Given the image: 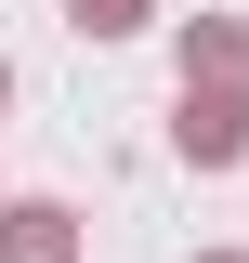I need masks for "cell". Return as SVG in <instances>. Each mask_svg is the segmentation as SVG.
I'll use <instances>...</instances> for the list:
<instances>
[{
	"mask_svg": "<svg viewBox=\"0 0 249 263\" xmlns=\"http://www.w3.org/2000/svg\"><path fill=\"white\" fill-rule=\"evenodd\" d=\"M171 66H184V92H223V105H249V27H236V13H184Z\"/></svg>",
	"mask_w": 249,
	"mask_h": 263,
	"instance_id": "obj_1",
	"label": "cell"
},
{
	"mask_svg": "<svg viewBox=\"0 0 249 263\" xmlns=\"http://www.w3.org/2000/svg\"><path fill=\"white\" fill-rule=\"evenodd\" d=\"M171 145H184V171H236V158H249V105L184 92V105H171Z\"/></svg>",
	"mask_w": 249,
	"mask_h": 263,
	"instance_id": "obj_2",
	"label": "cell"
},
{
	"mask_svg": "<svg viewBox=\"0 0 249 263\" xmlns=\"http://www.w3.org/2000/svg\"><path fill=\"white\" fill-rule=\"evenodd\" d=\"M0 263H79V211L66 197H0Z\"/></svg>",
	"mask_w": 249,
	"mask_h": 263,
	"instance_id": "obj_3",
	"label": "cell"
},
{
	"mask_svg": "<svg viewBox=\"0 0 249 263\" xmlns=\"http://www.w3.org/2000/svg\"><path fill=\"white\" fill-rule=\"evenodd\" d=\"M66 27H79V40H144L157 0H66Z\"/></svg>",
	"mask_w": 249,
	"mask_h": 263,
	"instance_id": "obj_4",
	"label": "cell"
},
{
	"mask_svg": "<svg viewBox=\"0 0 249 263\" xmlns=\"http://www.w3.org/2000/svg\"><path fill=\"white\" fill-rule=\"evenodd\" d=\"M0 105H13V53H0Z\"/></svg>",
	"mask_w": 249,
	"mask_h": 263,
	"instance_id": "obj_5",
	"label": "cell"
},
{
	"mask_svg": "<svg viewBox=\"0 0 249 263\" xmlns=\"http://www.w3.org/2000/svg\"><path fill=\"white\" fill-rule=\"evenodd\" d=\"M197 263H249V250H197Z\"/></svg>",
	"mask_w": 249,
	"mask_h": 263,
	"instance_id": "obj_6",
	"label": "cell"
}]
</instances>
